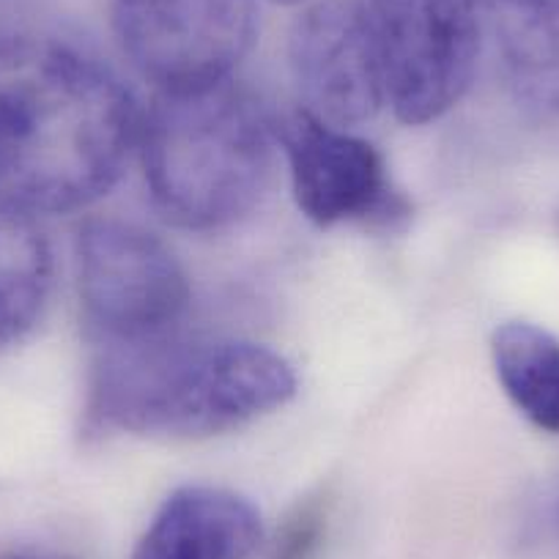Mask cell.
<instances>
[{
	"mask_svg": "<svg viewBox=\"0 0 559 559\" xmlns=\"http://www.w3.org/2000/svg\"><path fill=\"white\" fill-rule=\"evenodd\" d=\"M362 3L395 116L406 123H428L459 105L475 78L486 0Z\"/></svg>",
	"mask_w": 559,
	"mask_h": 559,
	"instance_id": "cell-4",
	"label": "cell"
},
{
	"mask_svg": "<svg viewBox=\"0 0 559 559\" xmlns=\"http://www.w3.org/2000/svg\"><path fill=\"white\" fill-rule=\"evenodd\" d=\"M297 206L316 225L392 219L403 212L381 154L368 140L297 112L283 127Z\"/></svg>",
	"mask_w": 559,
	"mask_h": 559,
	"instance_id": "cell-8",
	"label": "cell"
},
{
	"mask_svg": "<svg viewBox=\"0 0 559 559\" xmlns=\"http://www.w3.org/2000/svg\"><path fill=\"white\" fill-rule=\"evenodd\" d=\"M261 532V513L247 497L219 486H185L165 499L132 559H250Z\"/></svg>",
	"mask_w": 559,
	"mask_h": 559,
	"instance_id": "cell-9",
	"label": "cell"
},
{
	"mask_svg": "<svg viewBox=\"0 0 559 559\" xmlns=\"http://www.w3.org/2000/svg\"><path fill=\"white\" fill-rule=\"evenodd\" d=\"M123 52L157 91L230 78L255 36V0H112Z\"/></svg>",
	"mask_w": 559,
	"mask_h": 559,
	"instance_id": "cell-6",
	"label": "cell"
},
{
	"mask_svg": "<svg viewBox=\"0 0 559 559\" xmlns=\"http://www.w3.org/2000/svg\"><path fill=\"white\" fill-rule=\"evenodd\" d=\"M330 524V499L316 493L299 502L283 521L269 559H316Z\"/></svg>",
	"mask_w": 559,
	"mask_h": 559,
	"instance_id": "cell-13",
	"label": "cell"
},
{
	"mask_svg": "<svg viewBox=\"0 0 559 559\" xmlns=\"http://www.w3.org/2000/svg\"><path fill=\"white\" fill-rule=\"evenodd\" d=\"M499 384L540 431L559 433V337L532 321H508L491 341Z\"/></svg>",
	"mask_w": 559,
	"mask_h": 559,
	"instance_id": "cell-12",
	"label": "cell"
},
{
	"mask_svg": "<svg viewBox=\"0 0 559 559\" xmlns=\"http://www.w3.org/2000/svg\"><path fill=\"white\" fill-rule=\"evenodd\" d=\"M521 537L535 554L559 557V469L532 497Z\"/></svg>",
	"mask_w": 559,
	"mask_h": 559,
	"instance_id": "cell-14",
	"label": "cell"
},
{
	"mask_svg": "<svg viewBox=\"0 0 559 559\" xmlns=\"http://www.w3.org/2000/svg\"><path fill=\"white\" fill-rule=\"evenodd\" d=\"M499 67L513 99L559 121V0H486Z\"/></svg>",
	"mask_w": 559,
	"mask_h": 559,
	"instance_id": "cell-10",
	"label": "cell"
},
{
	"mask_svg": "<svg viewBox=\"0 0 559 559\" xmlns=\"http://www.w3.org/2000/svg\"><path fill=\"white\" fill-rule=\"evenodd\" d=\"M138 132L132 94L99 58L0 28V192L34 214L88 206L118 181Z\"/></svg>",
	"mask_w": 559,
	"mask_h": 559,
	"instance_id": "cell-1",
	"label": "cell"
},
{
	"mask_svg": "<svg viewBox=\"0 0 559 559\" xmlns=\"http://www.w3.org/2000/svg\"><path fill=\"white\" fill-rule=\"evenodd\" d=\"M52 286V250L36 214L0 192V346L34 326Z\"/></svg>",
	"mask_w": 559,
	"mask_h": 559,
	"instance_id": "cell-11",
	"label": "cell"
},
{
	"mask_svg": "<svg viewBox=\"0 0 559 559\" xmlns=\"http://www.w3.org/2000/svg\"><path fill=\"white\" fill-rule=\"evenodd\" d=\"M0 559H74L67 554L56 551H36V548H14V551H3Z\"/></svg>",
	"mask_w": 559,
	"mask_h": 559,
	"instance_id": "cell-15",
	"label": "cell"
},
{
	"mask_svg": "<svg viewBox=\"0 0 559 559\" xmlns=\"http://www.w3.org/2000/svg\"><path fill=\"white\" fill-rule=\"evenodd\" d=\"M78 283L85 319L102 343L174 332L190 305V280L170 247L118 217L80 225Z\"/></svg>",
	"mask_w": 559,
	"mask_h": 559,
	"instance_id": "cell-5",
	"label": "cell"
},
{
	"mask_svg": "<svg viewBox=\"0 0 559 559\" xmlns=\"http://www.w3.org/2000/svg\"><path fill=\"white\" fill-rule=\"evenodd\" d=\"M138 140L154 209L176 228L234 225L266 192L274 159L272 121L255 96L230 78L157 91Z\"/></svg>",
	"mask_w": 559,
	"mask_h": 559,
	"instance_id": "cell-3",
	"label": "cell"
},
{
	"mask_svg": "<svg viewBox=\"0 0 559 559\" xmlns=\"http://www.w3.org/2000/svg\"><path fill=\"white\" fill-rule=\"evenodd\" d=\"M305 112L337 129L368 123L386 102L384 69L362 0H308L288 41Z\"/></svg>",
	"mask_w": 559,
	"mask_h": 559,
	"instance_id": "cell-7",
	"label": "cell"
},
{
	"mask_svg": "<svg viewBox=\"0 0 559 559\" xmlns=\"http://www.w3.org/2000/svg\"><path fill=\"white\" fill-rule=\"evenodd\" d=\"M274 3H288V7H294V3H308V0H274Z\"/></svg>",
	"mask_w": 559,
	"mask_h": 559,
	"instance_id": "cell-16",
	"label": "cell"
},
{
	"mask_svg": "<svg viewBox=\"0 0 559 559\" xmlns=\"http://www.w3.org/2000/svg\"><path fill=\"white\" fill-rule=\"evenodd\" d=\"M294 392L292 362L261 343L165 332L102 343L88 417L138 437H214L286 406Z\"/></svg>",
	"mask_w": 559,
	"mask_h": 559,
	"instance_id": "cell-2",
	"label": "cell"
}]
</instances>
